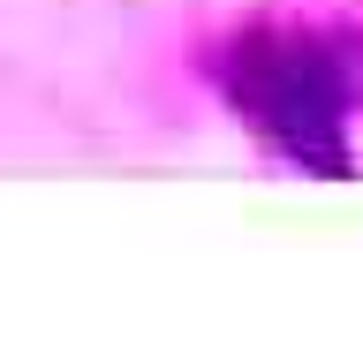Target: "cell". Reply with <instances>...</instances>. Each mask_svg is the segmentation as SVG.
Here are the masks:
<instances>
[{
    "mask_svg": "<svg viewBox=\"0 0 363 340\" xmlns=\"http://www.w3.org/2000/svg\"><path fill=\"white\" fill-rule=\"evenodd\" d=\"M235 106L318 174H348L340 113H348V68L311 38H242L235 45Z\"/></svg>",
    "mask_w": 363,
    "mask_h": 340,
    "instance_id": "obj_1",
    "label": "cell"
}]
</instances>
